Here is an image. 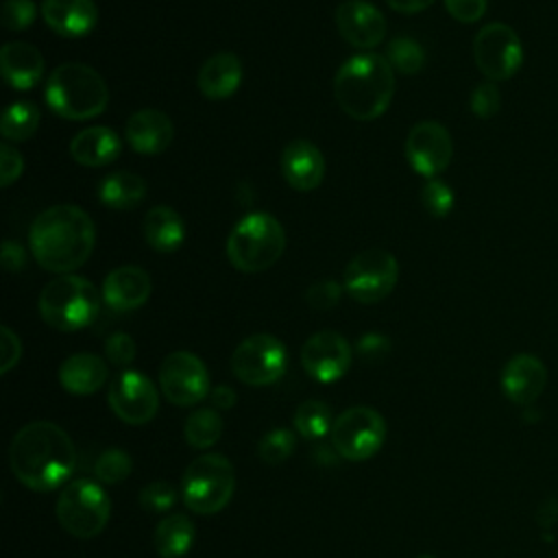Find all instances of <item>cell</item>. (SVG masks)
Listing matches in <instances>:
<instances>
[{
  "label": "cell",
  "mask_w": 558,
  "mask_h": 558,
  "mask_svg": "<svg viewBox=\"0 0 558 558\" xmlns=\"http://www.w3.org/2000/svg\"><path fill=\"white\" fill-rule=\"evenodd\" d=\"M37 7L33 0H4L2 24L7 31H24L33 24Z\"/></svg>",
  "instance_id": "f35d334b"
},
{
  "label": "cell",
  "mask_w": 558,
  "mask_h": 558,
  "mask_svg": "<svg viewBox=\"0 0 558 558\" xmlns=\"http://www.w3.org/2000/svg\"><path fill=\"white\" fill-rule=\"evenodd\" d=\"M473 59L488 81H508L523 63V46L508 24L493 22L477 31L473 39Z\"/></svg>",
  "instance_id": "7c38bea8"
},
{
  "label": "cell",
  "mask_w": 558,
  "mask_h": 558,
  "mask_svg": "<svg viewBox=\"0 0 558 558\" xmlns=\"http://www.w3.org/2000/svg\"><path fill=\"white\" fill-rule=\"evenodd\" d=\"M9 466L20 484L37 493L63 488L76 469V447L52 421L26 423L11 440Z\"/></svg>",
  "instance_id": "6da1fadb"
},
{
  "label": "cell",
  "mask_w": 558,
  "mask_h": 558,
  "mask_svg": "<svg viewBox=\"0 0 558 558\" xmlns=\"http://www.w3.org/2000/svg\"><path fill=\"white\" fill-rule=\"evenodd\" d=\"M41 17L57 35L76 39L94 31L98 9L94 0H44Z\"/></svg>",
  "instance_id": "7402d4cb"
},
{
  "label": "cell",
  "mask_w": 558,
  "mask_h": 558,
  "mask_svg": "<svg viewBox=\"0 0 558 558\" xmlns=\"http://www.w3.org/2000/svg\"><path fill=\"white\" fill-rule=\"evenodd\" d=\"M46 102L65 120H89L105 111L109 89L94 68L68 61L50 72L46 81Z\"/></svg>",
  "instance_id": "277c9868"
},
{
  "label": "cell",
  "mask_w": 558,
  "mask_h": 558,
  "mask_svg": "<svg viewBox=\"0 0 558 558\" xmlns=\"http://www.w3.org/2000/svg\"><path fill=\"white\" fill-rule=\"evenodd\" d=\"M153 283L140 266H118L102 281V301L116 312H131L142 307L150 296Z\"/></svg>",
  "instance_id": "44dd1931"
},
{
  "label": "cell",
  "mask_w": 558,
  "mask_h": 558,
  "mask_svg": "<svg viewBox=\"0 0 558 558\" xmlns=\"http://www.w3.org/2000/svg\"><path fill=\"white\" fill-rule=\"evenodd\" d=\"M342 290H344L342 283H338L333 279H320L307 288L305 301L314 310H331L338 305Z\"/></svg>",
  "instance_id": "ab89813d"
},
{
  "label": "cell",
  "mask_w": 558,
  "mask_h": 558,
  "mask_svg": "<svg viewBox=\"0 0 558 558\" xmlns=\"http://www.w3.org/2000/svg\"><path fill=\"white\" fill-rule=\"evenodd\" d=\"M54 512L70 536L87 541L105 530L111 514V499L100 482L78 477L61 488Z\"/></svg>",
  "instance_id": "ba28073f"
},
{
  "label": "cell",
  "mask_w": 558,
  "mask_h": 558,
  "mask_svg": "<svg viewBox=\"0 0 558 558\" xmlns=\"http://www.w3.org/2000/svg\"><path fill=\"white\" fill-rule=\"evenodd\" d=\"M133 471V460L124 449H105L94 462V475L100 484H120Z\"/></svg>",
  "instance_id": "836d02e7"
},
{
  "label": "cell",
  "mask_w": 558,
  "mask_h": 558,
  "mask_svg": "<svg viewBox=\"0 0 558 558\" xmlns=\"http://www.w3.org/2000/svg\"><path fill=\"white\" fill-rule=\"evenodd\" d=\"M0 351H2V357H0V373L7 375V373L20 362V355H22V342H20V338L13 333V329L7 327V325L0 327Z\"/></svg>",
  "instance_id": "b9f144b4"
},
{
  "label": "cell",
  "mask_w": 558,
  "mask_h": 558,
  "mask_svg": "<svg viewBox=\"0 0 558 558\" xmlns=\"http://www.w3.org/2000/svg\"><path fill=\"white\" fill-rule=\"evenodd\" d=\"M281 174L286 183L299 192L316 190L325 177V157L316 144L292 140L281 153Z\"/></svg>",
  "instance_id": "ffe728a7"
},
{
  "label": "cell",
  "mask_w": 558,
  "mask_h": 558,
  "mask_svg": "<svg viewBox=\"0 0 558 558\" xmlns=\"http://www.w3.org/2000/svg\"><path fill=\"white\" fill-rule=\"evenodd\" d=\"M445 9L453 20L473 24L486 13V0H445Z\"/></svg>",
  "instance_id": "7bdbcfd3"
},
{
  "label": "cell",
  "mask_w": 558,
  "mask_h": 558,
  "mask_svg": "<svg viewBox=\"0 0 558 558\" xmlns=\"http://www.w3.org/2000/svg\"><path fill=\"white\" fill-rule=\"evenodd\" d=\"M209 399H211V405H214V408H218V410H229V408L235 405L238 395H235V390H233L231 386H225V384H222V386L211 388Z\"/></svg>",
  "instance_id": "7dc6e473"
},
{
  "label": "cell",
  "mask_w": 558,
  "mask_h": 558,
  "mask_svg": "<svg viewBox=\"0 0 558 558\" xmlns=\"http://www.w3.org/2000/svg\"><path fill=\"white\" fill-rule=\"evenodd\" d=\"M135 353H137L135 340L124 331H116L105 340V357L113 366H120V368L129 366L135 360Z\"/></svg>",
  "instance_id": "60d3db41"
},
{
  "label": "cell",
  "mask_w": 558,
  "mask_h": 558,
  "mask_svg": "<svg viewBox=\"0 0 558 558\" xmlns=\"http://www.w3.org/2000/svg\"><path fill=\"white\" fill-rule=\"evenodd\" d=\"M194 536L196 530L192 519L183 512H172L157 523L153 543L161 558H183L192 549Z\"/></svg>",
  "instance_id": "83f0119b"
},
{
  "label": "cell",
  "mask_w": 558,
  "mask_h": 558,
  "mask_svg": "<svg viewBox=\"0 0 558 558\" xmlns=\"http://www.w3.org/2000/svg\"><path fill=\"white\" fill-rule=\"evenodd\" d=\"M0 257H2V266H4L7 272H20L24 268V264H26V253H24L22 244H17L13 240H4L2 242Z\"/></svg>",
  "instance_id": "bcb514c9"
},
{
  "label": "cell",
  "mask_w": 558,
  "mask_h": 558,
  "mask_svg": "<svg viewBox=\"0 0 558 558\" xmlns=\"http://www.w3.org/2000/svg\"><path fill=\"white\" fill-rule=\"evenodd\" d=\"M329 434L331 447L340 458L362 462L373 458L384 447L386 421L377 410L368 405H355L333 418Z\"/></svg>",
  "instance_id": "9c48e42d"
},
{
  "label": "cell",
  "mask_w": 558,
  "mask_h": 558,
  "mask_svg": "<svg viewBox=\"0 0 558 558\" xmlns=\"http://www.w3.org/2000/svg\"><path fill=\"white\" fill-rule=\"evenodd\" d=\"M301 366L312 379L320 384H331L349 371L351 344L338 331H316L301 347Z\"/></svg>",
  "instance_id": "2e32d148"
},
{
  "label": "cell",
  "mask_w": 558,
  "mask_h": 558,
  "mask_svg": "<svg viewBox=\"0 0 558 558\" xmlns=\"http://www.w3.org/2000/svg\"><path fill=\"white\" fill-rule=\"evenodd\" d=\"M292 423L299 436H303L305 440H318L331 432L333 414L325 401L307 399L296 405Z\"/></svg>",
  "instance_id": "f546056e"
},
{
  "label": "cell",
  "mask_w": 558,
  "mask_h": 558,
  "mask_svg": "<svg viewBox=\"0 0 558 558\" xmlns=\"http://www.w3.org/2000/svg\"><path fill=\"white\" fill-rule=\"evenodd\" d=\"M453 157L449 131L434 120L414 124L405 137V159L412 170L425 179H436L447 170Z\"/></svg>",
  "instance_id": "9a60e30c"
},
{
  "label": "cell",
  "mask_w": 558,
  "mask_h": 558,
  "mask_svg": "<svg viewBox=\"0 0 558 558\" xmlns=\"http://www.w3.org/2000/svg\"><path fill=\"white\" fill-rule=\"evenodd\" d=\"M395 94V70L384 54L362 52L347 59L333 78L338 107L353 120L379 118Z\"/></svg>",
  "instance_id": "3957f363"
},
{
  "label": "cell",
  "mask_w": 558,
  "mask_h": 558,
  "mask_svg": "<svg viewBox=\"0 0 558 558\" xmlns=\"http://www.w3.org/2000/svg\"><path fill=\"white\" fill-rule=\"evenodd\" d=\"M536 521L541 527H551L558 521V497H547L538 510H536Z\"/></svg>",
  "instance_id": "c3c4849f"
},
{
  "label": "cell",
  "mask_w": 558,
  "mask_h": 558,
  "mask_svg": "<svg viewBox=\"0 0 558 558\" xmlns=\"http://www.w3.org/2000/svg\"><path fill=\"white\" fill-rule=\"evenodd\" d=\"M386 61L401 74H416L425 65V50L412 37H395L386 48Z\"/></svg>",
  "instance_id": "d6a6232c"
},
{
  "label": "cell",
  "mask_w": 558,
  "mask_h": 558,
  "mask_svg": "<svg viewBox=\"0 0 558 558\" xmlns=\"http://www.w3.org/2000/svg\"><path fill=\"white\" fill-rule=\"evenodd\" d=\"M142 233L148 246L157 253H174L185 238V225L181 216L168 205H155L142 220Z\"/></svg>",
  "instance_id": "4316f807"
},
{
  "label": "cell",
  "mask_w": 558,
  "mask_h": 558,
  "mask_svg": "<svg viewBox=\"0 0 558 558\" xmlns=\"http://www.w3.org/2000/svg\"><path fill=\"white\" fill-rule=\"evenodd\" d=\"M416 558H436V556H429V554H423V556H416Z\"/></svg>",
  "instance_id": "f907efd6"
},
{
  "label": "cell",
  "mask_w": 558,
  "mask_h": 558,
  "mask_svg": "<svg viewBox=\"0 0 558 558\" xmlns=\"http://www.w3.org/2000/svg\"><path fill=\"white\" fill-rule=\"evenodd\" d=\"M24 170V159L22 155L11 146L2 144L0 146V185L9 187Z\"/></svg>",
  "instance_id": "ee69618b"
},
{
  "label": "cell",
  "mask_w": 558,
  "mask_h": 558,
  "mask_svg": "<svg viewBox=\"0 0 558 558\" xmlns=\"http://www.w3.org/2000/svg\"><path fill=\"white\" fill-rule=\"evenodd\" d=\"M390 351V340L381 333H364L360 340H357V353L364 357V360H375V357H384L386 353Z\"/></svg>",
  "instance_id": "f6af8a7d"
},
{
  "label": "cell",
  "mask_w": 558,
  "mask_h": 558,
  "mask_svg": "<svg viewBox=\"0 0 558 558\" xmlns=\"http://www.w3.org/2000/svg\"><path fill=\"white\" fill-rule=\"evenodd\" d=\"M222 418L216 412V408H198L194 410L185 425H183V436L185 442L194 449H209L211 445H216L222 436Z\"/></svg>",
  "instance_id": "4dcf8cb0"
},
{
  "label": "cell",
  "mask_w": 558,
  "mask_h": 558,
  "mask_svg": "<svg viewBox=\"0 0 558 558\" xmlns=\"http://www.w3.org/2000/svg\"><path fill=\"white\" fill-rule=\"evenodd\" d=\"M421 203L434 218H445L453 209V192L440 179H427L421 187Z\"/></svg>",
  "instance_id": "8d00e7d4"
},
{
  "label": "cell",
  "mask_w": 558,
  "mask_h": 558,
  "mask_svg": "<svg viewBox=\"0 0 558 558\" xmlns=\"http://www.w3.org/2000/svg\"><path fill=\"white\" fill-rule=\"evenodd\" d=\"M336 26L344 41L355 48H375L386 35L384 13L366 0H344L336 9Z\"/></svg>",
  "instance_id": "e0dca14e"
},
{
  "label": "cell",
  "mask_w": 558,
  "mask_h": 558,
  "mask_svg": "<svg viewBox=\"0 0 558 558\" xmlns=\"http://www.w3.org/2000/svg\"><path fill=\"white\" fill-rule=\"evenodd\" d=\"M39 126V109L31 100H17L2 113V137L9 142H26Z\"/></svg>",
  "instance_id": "1f68e13d"
},
{
  "label": "cell",
  "mask_w": 558,
  "mask_h": 558,
  "mask_svg": "<svg viewBox=\"0 0 558 558\" xmlns=\"http://www.w3.org/2000/svg\"><path fill=\"white\" fill-rule=\"evenodd\" d=\"M399 281V264L392 253L384 248H368L357 253L344 268L342 286L357 303L371 305L384 301Z\"/></svg>",
  "instance_id": "30bf717a"
},
{
  "label": "cell",
  "mask_w": 558,
  "mask_h": 558,
  "mask_svg": "<svg viewBox=\"0 0 558 558\" xmlns=\"http://www.w3.org/2000/svg\"><path fill=\"white\" fill-rule=\"evenodd\" d=\"M177 499H179V493H177L174 484H170V482H166V480H157V482L146 484V486L140 490V495H137L140 506H142L144 510L157 512V514L168 512V510L177 504Z\"/></svg>",
  "instance_id": "d590c367"
},
{
  "label": "cell",
  "mask_w": 558,
  "mask_h": 558,
  "mask_svg": "<svg viewBox=\"0 0 558 558\" xmlns=\"http://www.w3.org/2000/svg\"><path fill=\"white\" fill-rule=\"evenodd\" d=\"M96 229L92 218L70 203L44 209L28 229V246L35 262L54 275L81 268L92 255Z\"/></svg>",
  "instance_id": "7a4b0ae2"
},
{
  "label": "cell",
  "mask_w": 558,
  "mask_h": 558,
  "mask_svg": "<svg viewBox=\"0 0 558 558\" xmlns=\"http://www.w3.org/2000/svg\"><path fill=\"white\" fill-rule=\"evenodd\" d=\"M471 111L482 118V120H488L493 118L499 107H501V94L497 89V85L493 81H486V83H480L473 92H471Z\"/></svg>",
  "instance_id": "74e56055"
},
{
  "label": "cell",
  "mask_w": 558,
  "mask_h": 558,
  "mask_svg": "<svg viewBox=\"0 0 558 558\" xmlns=\"http://www.w3.org/2000/svg\"><path fill=\"white\" fill-rule=\"evenodd\" d=\"M111 412L129 425H146L159 410L155 384L140 371H120L107 390Z\"/></svg>",
  "instance_id": "5bb4252c"
},
{
  "label": "cell",
  "mask_w": 558,
  "mask_h": 558,
  "mask_svg": "<svg viewBox=\"0 0 558 558\" xmlns=\"http://www.w3.org/2000/svg\"><path fill=\"white\" fill-rule=\"evenodd\" d=\"M501 392L508 401L527 405L541 397L547 384L545 364L532 353H519L506 362L501 368Z\"/></svg>",
  "instance_id": "ac0fdd59"
},
{
  "label": "cell",
  "mask_w": 558,
  "mask_h": 558,
  "mask_svg": "<svg viewBox=\"0 0 558 558\" xmlns=\"http://www.w3.org/2000/svg\"><path fill=\"white\" fill-rule=\"evenodd\" d=\"M102 292L78 275H57L39 294V314L46 325L59 331H78L92 325L100 312Z\"/></svg>",
  "instance_id": "5b68a950"
},
{
  "label": "cell",
  "mask_w": 558,
  "mask_h": 558,
  "mask_svg": "<svg viewBox=\"0 0 558 558\" xmlns=\"http://www.w3.org/2000/svg\"><path fill=\"white\" fill-rule=\"evenodd\" d=\"M296 447V436L286 427H275L262 436L257 442V456L266 464H281L286 462Z\"/></svg>",
  "instance_id": "e575fe53"
},
{
  "label": "cell",
  "mask_w": 558,
  "mask_h": 558,
  "mask_svg": "<svg viewBox=\"0 0 558 558\" xmlns=\"http://www.w3.org/2000/svg\"><path fill=\"white\" fill-rule=\"evenodd\" d=\"M0 70L13 89H31L44 76V57L26 41H9L0 50Z\"/></svg>",
  "instance_id": "603a6c76"
},
{
  "label": "cell",
  "mask_w": 558,
  "mask_h": 558,
  "mask_svg": "<svg viewBox=\"0 0 558 558\" xmlns=\"http://www.w3.org/2000/svg\"><path fill=\"white\" fill-rule=\"evenodd\" d=\"M120 150V137L109 126H87L78 131L70 142L72 159L87 168H100L116 161Z\"/></svg>",
  "instance_id": "484cf974"
},
{
  "label": "cell",
  "mask_w": 558,
  "mask_h": 558,
  "mask_svg": "<svg viewBox=\"0 0 558 558\" xmlns=\"http://www.w3.org/2000/svg\"><path fill=\"white\" fill-rule=\"evenodd\" d=\"M98 198L111 209H133L146 198V181L126 170L109 172L98 183Z\"/></svg>",
  "instance_id": "f1b7e54d"
},
{
  "label": "cell",
  "mask_w": 558,
  "mask_h": 558,
  "mask_svg": "<svg viewBox=\"0 0 558 558\" xmlns=\"http://www.w3.org/2000/svg\"><path fill=\"white\" fill-rule=\"evenodd\" d=\"M129 146L140 155H159L174 140V124L168 113L159 109L133 111L124 126Z\"/></svg>",
  "instance_id": "d6986e66"
},
{
  "label": "cell",
  "mask_w": 558,
  "mask_h": 558,
  "mask_svg": "<svg viewBox=\"0 0 558 558\" xmlns=\"http://www.w3.org/2000/svg\"><path fill=\"white\" fill-rule=\"evenodd\" d=\"M235 469L222 453H201L183 471L181 499L196 514H216L231 501Z\"/></svg>",
  "instance_id": "52a82bcc"
},
{
  "label": "cell",
  "mask_w": 558,
  "mask_h": 558,
  "mask_svg": "<svg viewBox=\"0 0 558 558\" xmlns=\"http://www.w3.org/2000/svg\"><path fill=\"white\" fill-rule=\"evenodd\" d=\"M159 388L170 403L181 408L196 405L211 392L203 360L190 351H172L161 360Z\"/></svg>",
  "instance_id": "4fadbf2b"
},
{
  "label": "cell",
  "mask_w": 558,
  "mask_h": 558,
  "mask_svg": "<svg viewBox=\"0 0 558 558\" xmlns=\"http://www.w3.org/2000/svg\"><path fill=\"white\" fill-rule=\"evenodd\" d=\"M109 377L105 360L96 353H74L59 366V381L70 395H94Z\"/></svg>",
  "instance_id": "d4e9b609"
},
{
  "label": "cell",
  "mask_w": 558,
  "mask_h": 558,
  "mask_svg": "<svg viewBox=\"0 0 558 558\" xmlns=\"http://www.w3.org/2000/svg\"><path fill=\"white\" fill-rule=\"evenodd\" d=\"M286 248L281 222L266 211H253L238 220L227 238V259L240 272L268 270Z\"/></svg>",
  "instance_id": "8992f818"
},
{
  "label": "cell",
  "mask_w": 558,
  "mask_h": 558,
  "mask_svg": "<svg viewBox=\"0 0 558 558\" xmlns=\"http://www.w3.org/2000/svg\"><path fill=\"white\" fill-rule=\"evenodd\" d=\"M242 61L233 52H216L198 70V89L209 100L233 96L242 83Z\"/></svg>",
  "instance_id": "cb8c5ba5"
},
{
  "label": "cell",
  "mask_w": 558,
  "mask_h": 558,
  "mask_svg": "<svg viewBox=\"0 0 558 558\" xmlns=\"http://www.w3.org/2000/svg\"><path fill=\"white\" fill-rule=\"evenodd\" d=\"M436 0H386V4L399 13H421Z\"/></svg>",
  "instance_id": "681fc988"
},
{
  "label": "cell",
  "mask_w": 558,
  "mask_h": 558,
  "mask_svg": "<svg viewBox=\"0 0 558 558\" xmlns=\"http://www.w3.org/2000/svg\"><path fill=\"white\" fill-rule=\"evenodd\" d=\"M288 351L270 333L244 338L231 353V371L246 386H270L286 373Z\"/></svg>",
  "instance_id": "8fae6325"
}]
</instances>
